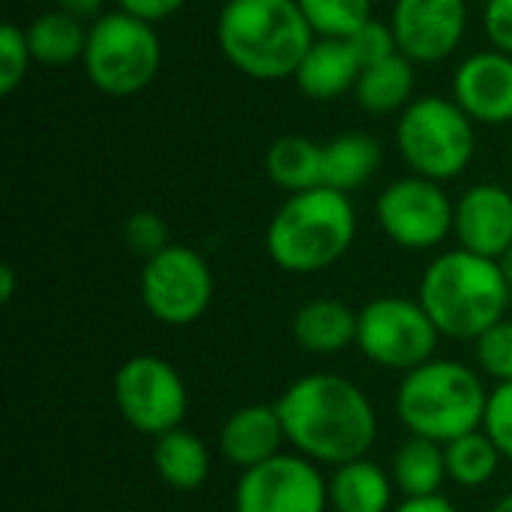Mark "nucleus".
<instances>
[{
    "label": "nucleus",
    "instance_id": "nucleus-1",
    "mask_svg": "<svg viewBox=\"0 0 512 512\" xmlns=\"http://www.w3.org/2000/svg\"><path fill=\"white\" fill-rule=\"evenodd\" d=\"M276 411L288 444L315 465H348L366 459L378 438V414L369 396L342 375L297 378L279 399Z\"/></svg>",
    "mask_w": 512,
    "mask_h": 512
},
{
    "label": "nucleus",
    "instance_id": "nucleus-2",
    "mask_svg": "<svg viewBox=\"0 0 512 512\" xmlns=\"http://www.w3.org/2000/svg\"><path fill=\"white\" fill-rule=\"evenodd\" d=\"M225 60L249 78H294L315 42L297 0H228L216 21Z\"/></svg>",
    "mask_w": 512,
    "mask_h": 512
},
{
    "label": "nucleus",
    "instance_id": "nucleus-3",
    "mask_svg": "<svg viewBox=\"0 0 512 512\" xmlns=\"http://www.w3.org/2000/svg\"><path fill=\"white\" fill-rule=\"evenodd\" d=\"M510 294V282L498 261L468 249H453L426 267L417 300L441 336L477 342L507 318Z\"/></svg>",
    "mask_w": 512,
    "mask_h": 512
},
{
    "label": "nucleus",
    "instance_id": "nucleus-4",
    "mask_svg": "<svg viewBox=\"0 0 512 512\" xmlns=\"http://www.w3.org/2000/svg\"><path fill=\"white\" fill-rule=\"evenodd\" d=\"M357 213L345 192L318 186L288 195L267 225V255L285 273H321L354 243Z\"/></svg>",
    "mask_w": 512,
    "mask_h": 512
},
{
    "label": "nucleus",
    "instance_id": "nucleus-5",
    "mask_svg": "<svg viewBox=\"0 0 512 512\" xmlns=\"http://www.w3.org/2000/svg\"><path fill=\"white\" fill-rule=\"evenodd\" d=\"M489 393L480 375L456 360H429L405 372L396 393V417L402 426L438 444H450L483 429Z\"/></svg>",
    "mask_w": 512,
    "mask_h": 512
},
{
    "label": "nucleus",
    "instance_id": "nucleus-6",
    "mask_svg": "<svg viewBox=\"0 0 512 512\" xmlns=\"http://www.w3.org/2000/svg\"><path fill=\"white\" fill-rule=\"evenodd\" d=\"M396 144L417 177L444 183L459 177L471 165L477 132L474 120L456 105V99L423 96L402 111Z\"/></svg>",
    "mask_w": 512,
    "mask_h": 512
},
{
    "label": "nucleus",
    "instance_id": "nucleus-7",
    "mask_svg": "<svg viewBox=\"0 0 512 512\" xmlns=\"http://www.w3.org/2000/svg\"><path fill=\"white\" fill-rule=\"evenodd\" d=\"M81 63L99 93L126 99L141 93L156 78L162 45L153 24L117 9L99 15L90 24Z\"/></svg>",
    "mask_w": 512,
    "mask_h": 512
},
{
    "label": "nucleus",
    "instance_id": "nucleus-8",
    "mask_svg": "<svg viewBox=\"0 0 512 512\" xmlns=\"http://www.w3.org/2000/svg\"><path fill=\"white\" fill-rule=\"evenodd\" d=\"M357 315V348L369 363L393 372H411L435 360L441 330L420 300L390 294L366 303Z\"/></svg>",
    "mask_w": 512,
    "mask_h": 512
},
{
    "label": "nucleus",
    "instance_id": "nucleus-9",
    "mask_svg": "<svg viewBox=\"0 0 512 512\" xmlns=\"http://www.w3.org/2000/svg\"><path fill=\"white\" fill-rule=\"evenodd\" d=\"M114 405L135 432L159 438L183 426L189 414V390L168 360L135 354L114 372Z\"/></svg>",
    "mask_w": 512,
    "mask_h": 512
},
{
    "label": "nucleus",
    "instance_id": "nucleus-10",
    "mask_svg": "<svg viewBox=\"0 0 512 512\" xmlns=\"http://www.w3.org/2000/svg\"><path fill=\"white\" fill-rule=\"evenodd\" d=\"M213 273L192 246L171 243L144 261L141 303L165 327H189L213 303Z\"/></svg>",
    "mask_w": 512,
    "mask_h": 512
},
{
    "label": "nucleus",
    "instance_id": "nucleus-11",
    "mask_svg": "<svg viewBox=\"0 0 512 512\" xmlns=\"http://www.w3.org/2000/svg\"><path fill=\"white\" fill-rule=\"evenodd\" d=\"M378 222L384 234L411 252L441 246L456 225V204L429 177H402L390 183L378 198Z\"/></svg>",
    "mask_w": 512,
    "mask_h": 512
},
{
    "label": "nucleus",
    "instance_id": "nucleus-12",
    "mask_svg": "<svg viewBox=\"0 0 512 512\" xmlns=\"http://www.w3.org/2000/svg\"><path fill=\"white\" fill-rule=\"evenodd\" d=\"M327 507V480L300 453H279L243 471L234 489V512H327Z\"/></svg>",
    "mask_w": 512,
    "mask_h": 512
},
{
    "label": "nucleus",
    "instance_id": "nucleus-13",
    "mask_svg": "<svg viewBox=\"0 0 512 512\" xmlns=\"http://www.w3.org/2000/svg\"><path fill=\"white\" fill-rule=\"evenodd\" d=\"M390 27L399 54L411 63H441L447 60L465 30L468 3L465 0H396Z\"/></svg>",
    "mask_w": 512,
    "mask_h": 512
},
{
    "label": "nucleus",
    "instance_id": "nucleus-14",
    "mask_svg": "<svg viewBox=\"0 0 512 512\" xmlns=\"http://www.w3.org/2000/svg\"><path fill=\"white\" fill-rule=\"evenodd\" d=\"M456 105L483 126H501L512 120V57L489 48L459 63L453 75Z\"/></svg>",
    "mask_w": 512,
    "mask_h": 512
},
{
    "label": "nucleus",
    "instance_id": "nucleus-15",
    "mask_svg": "<svg viewBox=\"0 0 512 512\" xmlns=\"http://www.w3.org/2000/svg\"><path fill=\"white\" fill-rule=\"evenodd\" d=\"M459 249L474 255L501 261L512 246V192L498 183L471 186L456 201V225Z\"/></svg>",
    "mask_w": 512,
    "mask_h": 512
},
{
    "label": "nucleus",
    "instance_id": "nucleus-16",
    "mask_svg": "<svg viewBox=\"0 0 512 512\" xmlns=\"http://www.w3.org/2000/svg\"><path fill=\"white\" fill-rule=\"evenodd\" d=\"M285 426L273 405H243L231 411L219 429V453L240 471L258 468L282 453Z\"/></svg>",
    "mask_w": 512,
    "mask_h": 512
},
{
    "label": "nucleus",
    "instance_id": "nucleus-17",
    "mask_svg": "<svg viewBox=\"0 0 512 512\" xmlns=\"http://www.w3.org/2000/svg\"><path fill=\"white\" fill-rule=\"evenodd\" d=\"M360 72H363V63L348 39L321 36L312 42V48L300 60L294 81L303 96L330 102V99H339L342 93L354 90Z\"/></svg>",
    "mask_w": 512,
    "mask_h": 512
},
{
    "label": "nucleus",
    "instance_id": "nucleus-18",
    "mask_svg": "<svg viewBox=\"0 0 512 512\" xmlns=\"http://www.w3.org/2000/svg\"><path fill=\"white\" fill-rule=\"evenodd\" d=\"M357 321L360 315L351 306H345L342 300L321 297L297 309L291 333L306 354L333 357L357 345Z\"/></svg>",
    "mask_w": 512,
    "mask_h": 512
},
{
    "label": "nucleus",
    "instance_id": "nucleus-19",
    "mask_svg": "<svg viewBox=\"0 0 512 512\" xmlns=\"http://www.w3.org/2000/svg\"><path fill=\"white\" fill-rule=\"evenodd\" d=\"M153 468L156 477L174 492H198L213 468L210 447L201 435L189 429H174L156 438L153 444Z\"/></svg>",
    "mask_w": 512,
    "mask_h": 512
},
{
    "label": "nucleus",
    "instance_id": "nucleus-20",
    "mask_svg": "<svg viewBox=\"0 0 512 512\" xmlns=\"http://www.w3.org/2000/svg\"><path fill=\"white\" fill-rule=\"evenodd\" d=\"M393 477L369 459L339 465L327 480L330 507L336 512H390Z\"/></svg>",
    "mask_w": 512,
    "mask_h": 512
},
{
    "label": "nucleus",
    "instance_id": "nucleus-21",
    "mask_svg": "<svg viewBox=\"0 0 512 512\" xmlns=\"http://www.w3.org/2000/svg\"><path fill=\"white\" fill-rule=\"evenodd\" d=\"M414 93V63L405 54H390L378 63L363 66L354 96L369 114H393L411 105Z\"/></svg>",
    "mask_w": 512,
    "mask_h": 512
},
{
    "label": "nucleus",
    "instance_id": "nucleus-22",
    "mask_svg": "<svg viewBox=\"0 0 512 512\" xmlns=\"http://www.w3.org/2000/svg\"><path fill=\"white\" fill-rule=\"evenodd\" d=\"M267 177L288 195L309 192L324 186V144H315L303 135L276 138L264 159Z\"/></svg>",
    "mask_w": 512,
    "mask_h": 512
},
{
    "label": "nucleus",
    "instance_id": "nucleus-23",
    "mask_svg": "<svg viewBox=\"0 0 512 512\" xmlns=\"http://www.w3.org/2000/svg\"><path fill=\"white\" fill-rule=\"evenodd\" d=\"M381 144L366 132H345L324 144V186L351 192L378 171Z\"/></svg>",
    "mask_w": 512,
    "mask_h": 512
},
{
    "label": "nucleus",
    "instance_id": "nucleus-24",
    "mask_svg": "<svg viewBox=\"0 0 512 512\" xmlns=\"http://www.w3.org/2000/svg\"><path fill=\"white\" fill-rule=\"evenodd\" d=\"M393 486L405 498H426V495H441V483L447 480V459H444V444L417 438L411 435L393 456L390 468Z\"/></svg>",
    "mask_w": 512,
    "mask_h": 512
},
{
    "label": "nucleus",
    "instance_id": "nucleus-25",
    "mask_svg": "<svg viewBox=\"0 0 512 512\" xmlns=\"http://www.w3.org/2000/svg\"><path fill=\"white\" fill-rule=\"evenodd\" d=\"M87 30L90 27H84L75 15L54 9V12H42L39 18H33V24L24 33H27V45L36 63L66 66L84 57Z\"/></svg>",
    "mask_w": 512,
    "mask_h": 512
},
{
    "label": "nucleus",
    "instance_id": "nucleus-26",
    "mask_svg": "<svg viewBox=\"0 0 512 512\" xmlns=\"http://www.w3.org/2000/svg\"><path fill=\"white\" fill-rule=\"evenodd\" d=\"M444 459H447V480H453L462 489H480L498 474L504 456L495 447V441L483 429H477L444 444Z\"/></svg>",
    "mask_w": 512,
    "mask_h": 512
},
{
    "label": "nucleus",
    "instance_id": "nucleus-27",
    "mask_svg": "<svg viewBox=\"0 0 512 512\" xmlns=\"http://www.w3.org/2000/svg\"><path fill=\"white\" fill-rule=\"evenodd\" d=\"M309 27L318 36L351 39L366 21H372V0H297Z\"/></svg>",
    "mask_w": 512,
    "mask_h": 512
},
{
    "label": "nucleus",
    "instance_id": "nucleus-28",
    "mask_svg": "<svg viewBox=\"0 0 512 512\" xmlns=\"http://www.w3.org/2000/svg\"><path fill=\"white\" fill-rule=\"evenodd\" d=\"M477 363L498 384H512V321H498L477 339Z\"/></svg>",
    "mask_w": 512,
    "mask_h": 512
},
{
    "label": "nucleus",
    "instance_id": "nucleus-29",
    "mask_svg": "<svg viewBox=\"0 0 512 512\" xmlns=\"http://www.w3.org/2000/svg\"><path fill=\"white\" fill-rule=\"evenodd\" d=\"M30 60L33 54L27 45V33L15 24H3L0 27V93L3 96L15 93V87L24 81Z\"/></svg>",
    "mask_w": 512,
    "mask_h": 512
},
{
    "label": "nucleus",
    "instance_id": "nucleus-30",
    "mask_svg": "<svg viewBox=\"0 0 512 512\" xmlns=\"http://www.w3.org/2000/svg\"><path fill=\"white\" fill-rule=\"evenodd\" d=\"M123 240L135 255H141L147 261V258L159 255L165 246H171L168 222L153 210H138L123 222Z\"/></svg>",
    "mask_w": 512,
    "mask_h": 512
},
{
    "label": "nucleus",
    "instance_id": "nucleus-31",
    "mask_svg": "<svg viewBox=\"0 0 512 512\" xmlns=\"http://www.w3.org/2000/svg\"><path fill=\"white\" fill-rule=\"evenodd\" d=\"M483 432L495 441L501 456L512 462V384H498L489 393Z\"/></svg>",
    "mask_w": 512,
    "mask_h": 512
},
{
    "label": "nucleus",
    "instance_id": "nucleus-32",
    "mask_svg": "<svg viewBox=\"0 0 512 512\" xmlns=\"http://www.w3.org/2000/svg\"><path fill=\"white\" fill-rule=\"evenodd\" d=\"M351 45H354V51H357V57H360V63L363 66H369V63H378V60H384V57H390V54H396L399 48H396V36H393V27L390 24H384V21H366L351 39H348Z\"/></svg>",
    "mask_w": 512,
    "mask_h": 512
},
{
    "label": "nucleus",
    "instance_id": "nucleus-33",
    "mask_svg": "<svg viewBox=\"0 0 512 512\" xmlns=\"http://www.w3.org/2000/svg\"><path fill=\"white\" fill-rule=\"evenodd\" d=\"M483 24L489 42L512 57V0H486Z\"/></svg>",
    "mask_w": 512,
    "mask_h": 512
},
{
    "label": "nucleus",
    "instance_id": "nucleus-34",
    "mask_svg": "<svg viewBox=\"0 0 512 512\" xmlns=\"http://www.w3.org/2000/svg\"><path fill=\"white\" fill-rule=\"evenodd\" d=\"M186 0H117L120 12L138 18V21H147V24H156V21H165L171 18Z\"/></svg>",
    "mask_w": 512,
    "mask_h": 512
},
{
    "label": "nucleus",
    "instance_id": "nucleus-35",
    "mask_svg": "<svg viewBox=\"0 0 512 512\" xmlns=\"http://www.w3.org/2000/svg\"><path fill=\"white\" fill-rule=\"evenodd\" d=\"M393 512H459L444 495H426V498H405Z\"/></svg>",
    "mask_w": 512,
    "mask_h": 512
},
{
    "label": "nucleus",
    "instance_id": "nucleus-36",
    "mask_svg": "<svg viewBox=\"0 0 512 512\" xmlns=\"http://www.w3.org/2000/svg\"><path fill=\"white\" fill-rule=\"evenodd\" d=\"M105 0H57V9L75 15L78 21H87V18H99Z\"/></svg>",
    "mask_w": 512,
    "mask_h": 512
},
{
    "label": "nucleus",
    "instance_id": "nucleus-37",
    "mask_svg": "<svg viewBox=\"0 0 512 512\" xmlns=\"http://www.w3.org/2000/svg\"><path fill=\"white\" fill-rule=\"evenodd\" d=\"M15 297V270L9 264L0 267V303H9Z\"/></svg>",
    "mask_w": 512,
    "mask_h": 512
},
{
    "label": "nucleus",
    "instance_id": "nucleus-38",
    "mask_svg": "<svg viewBox=\"0 0 512 512\" xmlns=\"http://www.w3.org/2000/svg\"><path fill=\"white\" fill-rule=\"evenodd\" d=\"M498 264H501V270H504V276H507V282H510V288H512V246L504 252V255H501V261H498Z\"/></svg>",
    "mask_w": 512,
    "mask_h": 512
},
{
    "label": "nucleus",
    "instance_id": "nucleus-39",
    "mask_svg": "<svg viewBox=\"0 0 512 512\" xmlns=\"http://www.w3.org/2000/svg\"><path fill=\"white\" fill-rule=\"evenodd\" d=\"M489 512H512V492L510 495H504V498H501V501H498V504H495Z\"/></svg>",
    "mask_w": 512,
    "mask_h": 512
},
{
    "label": "nucleus",
    "instance_id": "nucleus-40",
    "mask_svg": "<svg viewBox=\"0 0 512 512\" xmlns=\"http://www.w3.org/2000/svg\"><path fill=\"white\" fill-rule=\"evenodd\" d=\"M27 3H36V0H27Z\"/></svg>",
    "mask_w": 512,
    "mask_h": 512
},
{
    "label": "nucleus",
    "instance_id": "nucleus-41",
    "mask_svg": "<svg viewBox=\"0 0 512 512\" xmlns=\"http://www.w3.org/2000/svg\"><path fill=\"white\" fill-rule=\"evenodd\" d=\"M225 3H228V0H225Z\"/></svg>",
    "mask_w": 512,
    "mask_h": 512
}]
</instances>
